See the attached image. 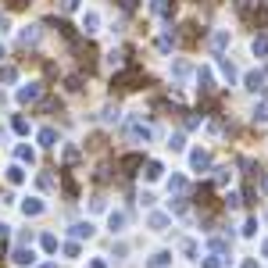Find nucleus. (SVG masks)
<instances>
[{
    "label": "nucleus",
    "mask_w": 268,
    "mask_h": 268,
    "mask_svg": "<svg viewBox=\"0 0 268 268\" xmlns=\"http://www.w3.org/2000/svg\"><path fill=\"white\" fill-rule=\"evenodd\" d=\"M111 86H114V90H136V86H143V72H140L136 64H129L125 72H118V75L111 79Z\"/></svg>",
    "instance_id": "f257e3e1"
},
{
    "label": "nucleus",
    "mask_w": 268,
    "mask_h": 268,
    "mask_svg": "<svg viewBox=\"0 0 268 268\" xmlns=\"http://www.w3.org/2000/svg\"><path fill=\"white\" fill-rule=\"evenodd\" d=\"M189 168L193 172H208L211 168V154L208 150H193V154H189Z\"/></svg>",
    "instance_id": "f03ea898"
},
{
    "label": "nucleus",
    "mask_w": 268,
    "mask_h": 268,
    "mask_svg": "<svg viewBox=\"0 0 268 268\" xmlns=\"http://www.w3.org/2000/svg\"><path fill=\"white\" fill-rule=\"evenodd\" d=\"M243 86H247L250 93H261V90H264V72H257V68H254V72H247Z\"/></svg>",
    "instance_id": "7ed1b4c3"
},
{
    "label": "nucleus",
    "mask_w": 268,
    "mask_h": 268,
    "mask_svg": "<svg viewBox=\"0 0 268 268\" xmlns=\"http://www.w3.org/2000/svg\"><path fill=\"white\" fill-rule=\"evenodd\" d=\"M22 215H25V218L43 215V200H40V197H25V200H22Z\"/></svg>",
    "instance_id": "20e7f679"
},
{
    "label": "nucleus",
    "mask_w": 268,
    "mask_h": 268,
    "mask_svg": "<svg viewBox=\"0 0 268 268\" xmlns=\"http://www.w3.org/2000/svg\"><path fill=\"white\" fill-rule=\"evenodd\" d=\"M40 93H43L40 86L29 83V86H22V90H18V104H32V100H40Z\"/></svg>",
    "instance_id": "39448f33"
},
{
    "label": "nucleus",
    "mask_w": 268,
    "mask_h": 268,
    "mask_svg": "<svg viewBox=\"0 0 268 268\" xmlns=\"http://www.w3.org/2000/svg\"><path fill=\"white\" fill-rule=\"evenodd\" d=\"M93 233H97L93 222H75V225H72V236H75V240H90Z\"/></svg>",
    "instance_id": "423d86ee"
},
{
    "label": "nucleus",
    "mask_w": 268,
    "mask_h": 268,
    "mask_svg": "<svg viewBox=\"0 0 268 268\" xmlns=\"http://www.w3.org/2000/svg\"><path fill=\"white\" fill-rule=\"evenodd\" d=\"M122 168H125V175H136V168H143V154H125Z\"/></svg>",
    "instance_id": "0eeeda50"
},
{
    "label": "nucleus",
    "mask_w": 268,
    "mask_h": 268,
    "mask_svg": "<svg viewBox=\"0 0 268 268\" xmlns=\"http://www.w3.org/2000/svg\"><path fill=\"white\" fill-rule=\"evenodd\" d=\"M107 229H111V233H122V229H125V211H111L107 215Z\"/></svg>",
    "instance_id": "6e6552de"
},
{
    "label": "nucleus",
    "mask_w": 268,
    "mask_h": 268,
    "mask_svg": "<svg viewBox=\"0 0 268 268\" xmlns=\"http://www.w3.org/2000/svg\"><path fill=\"white\" fill-rule=\"evenodd\" d=\"M129 132H132V140H143V143L150 140V129H147L140 118H132V122H129Z\"/></svg>",
    "instance_id": "1a4fd4ad"
},
{
    "label": "nucleus",
    "mask_w": 268,
    "mask_h": 268,
    "mask_svg": "<svg viewBox=\"0 0 268 268\" xmlns=\"http://www.w3.org/2000/svg\"><path fill=\"white\" fill-rule=\"evenodd\" d=\"M11 261H15V264H32L36 254H32V247H18V250L11 254Z\"/></svg>",
    "instance_id": "9d476101"
},
{
    "label": "nucleus",
    "mask_w": 268,
    "mask_h": 268,
    "mask_svg": "<svg viewBox=\"0 0 268 268\" xmlns=\"http://www.w3.org/2000/svg\"><path fill=\"white\" fill-rule=\"evenodd\" d=\"M168 264H172V254H168V250H158L154 257L147 261V268H168Z\"/></svg>",
    "instance_id": "9b49d317"
},
{
    "label": "nucleus",
    "mask_w": 268,
    "mask_h": 268,
    "mask_svg": "<svg viewBox=\"0 0 268 268\" xmlns=\"http://www.w3.org/2000/svg\"><path fill=\"white\" fill-rule=\"evenodd\" d=\"M18 40H22V47H32L36 40H40V29H36V25H25V29H22V36H18Z\"/></svg>",
    "instance_id": "f8f14e48"
},
{
    "label": "nucleus",
    "mask_w": 268,
    "mask_h": 268,
    "mask_svg": "<svg viewBox=\"0 0 268 268\" xmlns=\"http://www.w3.org/2000/svg\"><path fill=\"white\" fill-rule=\"evenodd\" d=\"M15 158H18V165H25V161L32 165V161H36V154H32V147H25V143H18V147H15Z\"/></svg>",
    "instance_id": "ddd939ff"
},
{
    "label": "nucleus",
    "mask_w": 268,
    "mask_h": 268,
    "mask_svg": "<svg viewBox=\"0 0 268 268\" xmlns=\"http://www.w3.org/2000/svg\"><path fill=\"white\" fill-rule=\"evenodd\" d=\"M8 182H11V186H22V182H25V168H22V165H11V168H8Z\"/></svg>",
    "instance_id": "4468645a"
},
{
    "label": "nucleus",
    "mask_w": 268,
    "mask_h": 268,
    "mask_svg": "<svg viewBox=\"0 0 268 268\" xmlns=\"http://www.w3.org/2000/svg\"><path fill=\"white\" fill-rule=\"evenodd\" d=\"M143 175L154 182V179H161L165 175V168H161V161H147V168H143Z\"/></svg>",
    "instance_id": "2eb2a0df"
},
{
    "label": "nucleus",
    "mask_w": 268,
    "mask_h": 268,
    "mask_svg": "<svg viewBox=\"0 0 268 268\" xmlns=\"http://www.w3.org/2000/svg\"><path fill=\"white\" fill-rule=\"evenodd\" d=\"M150 229H154V233H165V229H168V215H150Z\"/></svg>",
    "instance_id": "dca6fc26"
},
{
    "label": "nucleus",
    "mask_w": 268,
    "mask_h": 268,
    "mask_svg": "<svg viewBox=\"0 0 268 268\" xmlns=\"http://www.w3.org/2000/svg\"><path fill=\"white\" fill-rule=\"evenodd\" d=\"M97 25H100V15H97V11H86V15H83V29H86V32H97Z\"/></svg>",
    "instance_id": "f3484780"
},
{
    "label": "nucleus",
    "mask_w": 268,
    "mask_h": 268,
    "mask_svg": "<svg viewBox=\"0 0 268 268\" xmlns=\"http://www.w3.org/2000/svg\"><path fill=\"white\" fill-rule=\"evenodd\" d=\"M197 83H200V93H211V90H215V86H211V72H208V68H200V72H197Z\"/></svg>",
    "instance_id": "a211bd4d"
},
{
    "label": "nucleus",
    "mask_w": 268,
    "mask_h": 268,
    "mask_svg": "<svg viewBox=\"0 0 268 268\" xmlns=\"http://www.w3.org/2000/svg\"><path fill=\"white\" fill-rule=\"evenodd\" d=\"M54 140H57V129L43 125V129H40V143H43V147H54Z\"/></svg>",
    "instance_id": "6ab92c4d"
},
{
    "label": "nucleus",
    "mask_w": 268,
    "mask_h": 268,
    "mask_svg": "<svg viewBox=\"0 0 268 268\" xmlns=\"http://www.w3.org/2000/svg\"><path fill=\"white\" fill-rule=\"evenodd\" d=\"M254 54L257 57H268V36H254Z\"/></svg>",
    "instance_id": "aec40b11"
},
{
    "label": "nucleus",
    "mask_w": 268,
    "mask_h": 268,
    "mask_svg": "<svg viewBox=\"0 0 268 268\" xmlns=\"http://www.w3.org/2000/svg\"><path fill=\"white\" fill-rule=\"evenodd\" d=\"M40 247H43L47 254H54V250H57V236H50V233H43V240H40Z\"/></svg>",
    "instance_id": "412c9836"
},
{
    "label": "nucleus",
    "mask_w": 268,
    "mask_h": 268,
    "mask_svg": "<svg viewBox=\"0 0 268 268\" xmlns=\"http://www.w3.org/2000/svg\"><path fill=\"white\" fill-rule=\"evenodd\" d=\"M211 47H215V50H225V47H229V32H215Z\"/></svg>",
    "instance_id": "4be33fe9"
},
{
    "label": "nucleus",
    "mask_w": 268,
    "mask_h": 268,
    "mask_svg": "<svg viewBox=\"0 0 268 268\" xmlns=\"http://www.w3.org/2000/svg\"><path fill=\"white\" fill-rule=\"evenodd\" d=\"M154 15L168 18V15H172V4H168V0H154Z\"/></svg>",
    "instance_id": "5701e85b"
},
{
    "label": "nucleus",
    "mask_w": 268,
    "mask_h": 268,
    "mask_svg": "<svg viewBox=\"0 0 268 268\" xmlns=\"http://www.w3.org/2000/svg\"><path fill=\"white\" fill-rule=\"evenodd\" d=\"M254 122H268V100H261V104L254 107Z\"/></svg>",
    "instance_id": "b1692460"
},
{
    "label": "nucleus",
    "mask_w": 268,
    "mask_h": 268,
    "mask_svg": "<svg viewBox=\"0 0 268 268\" xmlns=\"http://www.w3.org/2000/svg\"><path fill=\"white\" fill-rule=\"evenodd\" d=\"M168 189H172V193H182V189H186V179H182V175H172Z\"/></svg>",
    "instance_id": "393cba45"
},
{
    "label": "nucleus",
    "mask_w": 268,
    "mask_h": 268,
    "mask_svg": "<svg viewBox=\"0 0 268 268\" xmlns=\"http://www.w3.org/2000/svg\"><path fill=\"white\" fill-rule=\"evenodd\" d=\"M218 68H222V75H225V79H229V83H233V79H236V68H233V61H222Z\"/></svg>",
    "instance_id": "a878e982"
},
{
    "label": "nucleus",
    "mask_w": 268,
    "mask_h": 268,
    "mask_svg": "<svg viewBox=\"0 0 268 268\" xmlns=\"http://www.w3.org/2000/svg\"><path fill=\"white\" fill-rule=\"evenodd\" d=\"M211 250H215V254H225V250H229V240L215 236V240H211Z\"/></svg>",
    "instance_id": "bb28decb"
},
{
    "label": "nucleus",
    "mask_w": 268,
    "mask_h": 268,
    "mask_svg": "<svg viewBox=\"0 0 268 268\" xmlns=\"http://www.w3.org/2000/svg\"><path fill=\"white\" fill-rule=\"evenodd\" d=\"M197 204H211V186H200L197 189Z\"/></svg>",
    "instance_id": "cd10ccee"
},
{
    "label": "nucleus",
    "mask_w": 268,
    "mask_h": 268,
    "mask_svg": "<svg viewBox=\"0 0 268 268\" xmlns=\"http://www.w3.org/2000/svg\"><path fill=\"white\" fill-rule=\"evenodd\" d=\"M100 118H104V122H118V107H104Z\"/></svg>",
    "instance_id": "c85d7f7f"
},
{
    "label": "nucleus",
    "mask_w": 268,
    "mask_h": 268,
    "mask_svg": "<svg viewBox=\"0 0 268 268\" xmlns=\"http://www.w3.org/2000/svg\"><path fill=\"white\" fill-rule=\"evenodd\" d=\"M15 79H18L15 68H0V83H15Z\"/></svg>",
    "instance_id": "c756f323"
},
{
    "label": "nucleus",
    "mask_w": 268,
    "mask_h": 268,
    "mask_svg": "<svg viewBox=\"0 0 268 268\" xmlns=\"http://www.w3.org/2000/svg\"><path fill=\"white\" fill-rule=\"evenodd\" d=\"M11 125H15V132H18V136H25V132H29V122L22 118V114H18V118H15Z\"/></svg>",
    "instance_id": "7c9ffc66"
},
{
    "label": "nucleus",
    "mask_w": 268,
    "mask_h": 268,
    "mask_svg": "<svg viewBox=\"0 0 268 268\" xmlns=\"http://www.w3.org/2000/svg\"><path fill=\"white\" fill-rule=\"evenodd\" d=\"M168 147H172V150H182V147H186V140H182V132H175V136L168 140Z\"/></svg>",
    "instance_id": "2f4dec72"
},
{
    "label": "nucleus",
    "mask_w": 268,
    "mask_h": 268,
    "mask_svg": "<svg viewBox=\"0 0 268 268\" xmlns=\"http://www.w3.org/2000/svg\"><path fill=\"white\" fill-rule=\"evenodd\" d=\"M215 182H218V186H225V182H229V168H218V175H215Z\"/></svg>",
    "instance_id": "473e14b6"
},
{
    "label": "nucleus",
    "mask_w": 268,
    "mask_h": 268,
    "mask_svg": "<svg viewBox=\"0 0 268 268\" xmlns=\"http://www.w3.org/2000/svg\"><path fill=\"white\" fill-rule=\"evenodd\" d=\"M200 268H222V257H204V264Z\"/></svg>",
    "instance_id": "72a5a7b5"
},
{
    "label": "nucleus",
    "mask_w": 268,
    "mask_h": 268,
    "mask_svg": "<svg viewBox=\"0 0 268 268\" xmlns=\"http://www.w3.org/2000/svg\"><path fill=\"white\" fill-rule=\"evenodd\" d=\"M64 254L68 257H79V243H64Z\"/></svg>",
    "instance_id": "f704fd0d"
},
{
    "label": "nucleus",
    "mask_w": 268,
    "mask_h": 268,
    "mask_svg": "<svg viewBox=\"0 0 268 268\" xmlns=\"http://www.w3.org/2000/svg\"><path fill=\"white\" fill-rule=\"evenodd\" d=\"M172 211H175V215H182V211H186V200H182V197H175V204H172Z\"/></svg>",
    "instance_id": "c9c22d12"
},
{
    "label": "nucleus",
    "mask_w": 268,
    "mask_h": 268,
    "mask_svg": "<svg viewBox=\"0 0 268 268\" xmlns=\"http://www.w3.org/2000/svg\"><path fill=\"white\" fill-rule=\"evenodd\" d=\"M8 236H11V225H8V222H0V240H8Z\"/></svg>",
    "instance_id": "e433bc0d"
},
{
    "label": "nucleus",
    "mask_w": 268,
    "mask_h": 268,
    "mask_svg": "<svg viewBox=\"0 0 268 268\" xmlns=\"http://www.w3.org/2000/svg\"><path fill=\"white\" fill-rule=\"evenodd\" d=\"M61 8L64 11H75V8H79V0H61Z\"/></svg>",
    "instance_id": "4c0bfd02"
},
{
    "label": "nucleus",
    "mask_w": 268,
    "mask_h": 268,
    "mask_svg": "<svg viewBox=\"0 0 268 268\" xmlns=\"http://www.w3.org/2000/svg\"><path fill=\"white\" fill-rule=\"evenodd\" d=\"M86 268H107V261H100V257H93V261H90Z\"/></svg>",
    "instance_id": "58836bf2"
},
{
    "label": "nucleus",
    "mask_w": 268,
    "mask_h": 268,
    "mask_svg": "<svg viewBox=\"0 0 268 268\" xmlns=\"http://www.w3.org/2000/svg\"><path fill=\"white\" fill-rule=\"evenodd\" d=\"M240 268H257V261H250V257H247V261H243Z\"/></svg>",
    "instance_id": "ea45409f"
},
{
    "label": "nucleus",
    "mask_w": 268,
    "mask_h": 268,
    "mask_svg": "<svg viewBox=\"0 0 268 268\" xmlns=\"http://www.w3.org/2000/svg\"><path fill=\"white\" fill-rule=\"evenodd\" d=\"M261 189H264V193H268V175H264V179H261Z\"/></svg>",
    "instance_id": "a19ab883"
},
{
    "label": "nucleus",
    "mask_w": 268,
    "mask_h": 268,
    "mask_svg": "<svg viewBox=\"0 0 268 268\" xmlns=\"http://www.w3.org/2000/svg\"><path fill=\"white\" fill-rule=\"evenodd\" d=\"M261 254H264V257H268V240H264V243H261Z\"/></svg>",
    "instance_id": "79ce46f5"
},
{
    "label": "nucleus",
    "mask_w": 268,
    "mask_h": 268,
    "mask_svg": "<svg viewBox=\"0 0 268 268\" xmlns=\"http://www.w3.org/2000/svg\"><path fill=\"white\" fill-rule=\"evenodd\" d=\"M40 268H57V264H54V261H47V264H40Z\"/></svg>",
    "instance_id": "37998d69"
},
{
    "label": "nucleus",
    "mask_w": 268,
    "mask_h": 268,
    "mask_svg": "<svg viewBox=\"0 0 268 268\" xmlns=\"http://www.w3.org/2000/svg\"><path fill=\"white\" fill-rule=\"evenodd\" d=\"M0 57H4V47H0Z\"/></svg>",
    "instance_id": "c03bdc74"
}]
</instances>
